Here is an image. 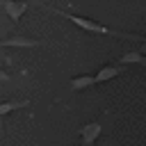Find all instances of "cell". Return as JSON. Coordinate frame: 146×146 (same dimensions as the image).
I'll use <instances>...</instances> for the list:
<instances>
[{"instance_id":"cell-9","label":"cell","mask_w":146,"mask_h":146,"mask_svg":"<svg viewBox=\"0 0 146 146\" xmlns=\"http://www.w3.org/2000/svg\"><path fill=\"white\" fill-rule=\"evenodd\" d=\"M141 52H146V36H141Z\"/></svg>"},{"instance_id":"cell-1","label":"cell","mask_w":146,"mask_h":146,"mask_svg":"<svg viewBox=\"0 0 146 146\" xmlns=\"http://www.w3.org/2000/svg\"><path fill=\"white\" fill-rule=\"evenodd\" d=\"M34 5H36V7H43V9L52 11V14H59V16L68 18L71 23H75V25H78L80 30H84V32H91V34H110V36H116V39H132V41H141V34H125V32L112 30V27H107V25H103V23L91 21V18H84V16L71 14V11H64V9H55V7H50V5H46V2H41V0H34Z\"/></svg>"},{"instance_id":"cell-5","label":"cell","mask_w":146,"mask_h":146,"mask_svg":"<svg viewBox=\"0 0 146 146\" xmlns=\"http://www.w3.org/2000/svg\"><path fill=\"white\" fill-rule=\"evenodd\" d=\"M121 73H123L121 66H116V64H107V66H103L94 78H96V82H105V80H112V78H116V75H121Z\"/></svg>"},{"instance_id":"cell-7","label":"cell","mask_w":146,"mask_h":146,"mask_svg":"<svg viewBox=\"0 0 146 146\" xmlns=\"http://www.w3.org/2000/svg\"><path fill=\"white\" fill-rule=\"evenodd\" d=\"M91 84H96V78L94 75H80V78H73L71 80V89L73 91H82V89H87Z\"/></svg>"},{"instance_id":"cell-6","label":"cell","mask_w":146,"mask_h":146,"mask_svg":"<svg viewBox=\"0 0 146 146\" xmlns=\"http://www.w3.org/2000/svg\"><path fill=\"white\" fill-rule=\"evenodd\" d=\"M119 62H121V64H144V66H146V57H144L141 50H128L125 55L119 57Z\"/></svg>"},{"instance_id":"cell-4","label":"cell","mask_w":146,"mask_h":146,"mask_svg":"<svg viewBox=\"0 0 146 146\" xmlns=\"http://www.w3.org/2000/svg\"><path fill=\"white\" fill-rule=\"evenodd\" d=\"M41 43H43V41L30 39V36H7V39L0 41L2 48H11V46H16V48H34V46H41Z\"/></svg>"},{"instance_id":"cell-3","label":"cell","mask_w":146,"mask_h":146,"mask_svg":"<svg viewBox=\"0 0 146 146\" xmlns=\"http://www.w3.org/2000/svg\"><path fill=\"white\" fill-rule=\"evenodd\" d=\"M100 130H103L100 121H91V123H87L84 128H80V139H82V146H91V144L98 139Z\"/></svg>"},{"instance_id":"cell-8","label":"cell","mask_w":146,"mask_h":146,"mask_svg":"<svg viewBox=\"0 0 146 146\" xmlns=\"http://www.w3.org/2000/svg\"><path fill=\"white\" fill-rule=\"evenodd\" d=\"M30 105V100H5L2 105H0V114L5 116V114H9L11 110H18V107H27Z\"/></svg>"},{"instance_id":"cell-2","label":"cell","mask_w":146,"mask_h":146,"mask_svg":"<svg viewBox=\"0 0 146 146\" xmlns=\"http://www.w3.org/2000/svg\"><path fill=\"white\" fill-rule=\"evenodd\" d=\"M2 9H5V14H7V18H11L14 23L25 14V9H27V2L25 0H2Z\"/></svg>"}]
</instances>
